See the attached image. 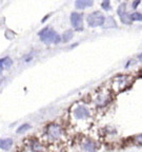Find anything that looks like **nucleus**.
I'll return each mask as SVG.
<instances>
[{
  "label": "nucleus",
  "mask_w": 142,
  "mask_h": 152,
  "mask_svg": "<svg viewBox=\"0 0 142 152\" xmlns=\"http://www.w3.org/2000/svg\"><path fill=\"white\" fill-rule=\"evenodd\" d=\"M13 146L12 138H0V149L9 150Z\"/></svg>",
  "instance_id": "7"
},
{
  "label": "nucleus",
  "mask_w": 142,
  "mask_h": 152,
  "mask_svg": "<svg viewBox=\"0 0 142 152\" xmlns=\"http://www.w3.org/2000/svg\"><path fill=\"white\" fill-rule=\"evenodd\" d=\"M83 148L88 152H95V150H96V146H95V144L92 142L85 143V144L83 145Z\"/></svg>",
  "instance_id": "9"
},
{
  "label": "nucleus",
  "mask_w": 142,
  "mask_h": 152,
  "mask_svg": "<svg viewBox=\"0 0 142 152\" xmlns=\"http://www.w3.org/2000/svg\"><path fill=\"white\" fill-rule=\"evenodd\" d=\"M71 22L72 25L75 28V30L77 31H81L82 30V15L79 14V13H72L71 15Z\"/></svg>",
  "instance_id": "5"
},
{
  "label": "nucleus",
  "mask_w": 142,
  "mask_h": 152,
  "mask_svg": "<svg viewBox=\"0 0 142 152\" xmlns=\"http://www.w3.org/2000/svg\"><path fill=\"white\" fill-rule=\"evenodd\" d=\"M125 6L126 5L123 3V4H121L119 6V9H118V15H119L120 19H121V21H122V23H124V24H131L132 23V19H131V15L130 14H127L126 11H125Z\"/></svg>",
  "instance_id": "6"
},
{
  "label": "nucleus",
  "mask_w": 142,
  "mask_h": 152,
  "mask_svg": "<svg viewBox=\"0 0 142 152\" xmlns=\"http://www.w3.org/2000/svg\"><path fill=\"white\" fill-rule=\"evenodd\" d=\"M92 5L93 1H88V0H78L75 2V6L77 9H80V10L87 8V6H92Z\"/></svg>",
  "instance_id": "8"
},
{
  "label": "nucleus",
  "mask_w": 142,
  "mask_h": 152,
  "mask_svg": "<svg viewBox=\"0 0 142 152\" xmlns=\"http://www.w3.org/2000/svg\"><path fill=\"white\" fill-rule=\"evenodd\" d=\"M138 59H139L140 61H142V53H140L139 55H138Z\"/></svg>",
  "instance_id": "17"
},
{
  "label": "nucleus",
  "mask_w": 142,
  "mask_h": 152,
  "mask_svg": "<svg viewBox=\"0 0 142 152\" xmlns=\"http://www.w3.org/2000/svg\"><path fill=\"white\" fill-rule=\"evenodd\" d=\"M31 128V126L29 124H24L22 125V126H20L19 128L17 129V133H22V132L26 131V130H29Z\"/></svg>",
  "instance_id": "12"
},
{
  "label": "nucleus",
  "mask_w": 142,
  "mask_h": 152,
  "mask_svg": "<svg viewBox=\"0 0 142 152\" xmlns=\"http://www.w3.org/2000/svg\"><path fill=\"white\" fill-rule=\"evenodd\" d=\"M101 6H102L103 9H104L105 11H108L111 10V3L108 0H105V1H103L102 3H101Z\"/></svg>",
  "instance_id": "13"
},
{
  "label": "nucleus",
  "mask_w": 142,
  "mask_h": 152,
  "mask_svg": "<svg viewBox=\"0 0 142 152\" xmlns=\"http://www.w3.org/2000/svg\"><path fill=\"white\" fill-rule=\"evenodd\" d=\"M139 3H140V1H136V2H134V3H133V8L136 9V6H137Z\"/></svg>",
  "instance_id": "16"
},
{
  "label": "nucleus",
  "mask_w": 142,
  "mask_h": 152,
  "mask_svg": "<svg viewBox=\"0 0 142 152\" xmlns=\"http://www.w3.org/2000/svg\"><path fill=\"white\" fill-rule=\"evenodd\" d=\"M39 35H40V38H41V40L46 43H50V42L58 43L60 42V39H61L60 36L56 33L55 31L51 30V29L49 28H45L44 30L39 32Z\"/></svg>",
  "instance_id": "1"
},
{
  "label": "nucleus",
  "mask_w": 142,
  "mask_h": 152,
  "mask_svg": "<svg viewBox=\"0 0 142 152\" xmlns=\"http://www.w3.org/2000/svg\"><path fill=\"white\" fill-rule=\"evenodd\" d=\"M73 36H74V34H73L72 31H66V32H64V34H63V36H62L63 41H64V42L70 41L73 38Z\"/></svg>",
  "instance_id": "11"
},
{
  "label": "nucleus",
  "mask_w": 142,
  "mask_h": 152,
  "mask_svg": "<svg viewBox=\"0 0 142 152\" xmlns=\"http://www.w3.org/2000/svg\"><path fill=\"white\" fill-rule=\"evenodd\" d=\"M73 114H74V117L77 119H85L90 116V111L84 106H78L74 109Z\"/></svg>",
  "instance_id": "4"
},
{
  "label": "nucleus",
  "mask_w": 142,
  "mask_h": 152,
  "mask_svg": "<svg viewBox=\"0 0 142 152\" xmlns=\"http://www.w3.org/2000/svg\"><path fill=\"white\" fill-rule=\"evenodd\" d=\"M140 73H141V74H142V69H141V71H140Z\"/></svg>",
  "instance_id": "18"
},
{
  "label": "nucleus",
  "mask_w": 142,
  "mask_h": 152,
  "mask_svg": "<svg viewBox=\"0 0 142 152\" xmlns=\"http://www.w3.org/2000/svg\"><path fill=\"white\" fill-rule=\"evenodd\" d=\"M45 135L47 136L49 141L57 142V141H60V138H61L63 135L62 129H61V127L58 126V125L52 124L47 127V131L46 133H45Z\"/></svg>",
  "instance_id": "2"
},
{
  "label": "nucleus",
  "mask_w": 142,
  "mask_h": 152,
  "mask_svg": "<svg viewBox=\"0 0 142 152\" xmlns=\"http://www.w3.org/2000/svg\"><path fill=\"white\" fill-rule=\"evenodd\" d=\"M136 141H137V142H139L140 144H142V134L141 135H138V136L136 137Z\"/></svg>",
  "instance_id": "15"
},
{
  "label": "nucleus",
  "mask_w": 142,
  "mask_h": 152,
  "mask_svg": "<svg viewBox=\"0 0 142 152\" xmlns=\"http://www.w3.org/2000/svg\"><path fill=\"white\" fill-rule=\"evenodd\" d=\"M4 60H5L4 58L0 59V70H2L3 67H4Z\"/></svg>",
  "instance_id": "14"
},
{
  "label": "nucleus",
  "mask_w": 142,
  "mask_h": 152,
  "mask_svg": "<svg viewBox=\"0 0 142 152\" xmlns=\"http://www.w3.org/2000/svg\"><path fill=\"white\" fill-rule=\"evenodd\" d=\"M105 22V17L103 16L102 13L98 12H93L92 14L87 16V23L90 27L95 28V27H100V25H103Z\"/></svg>",
  "instance_id": "3"
},
{
  "label": "nucleus",
  "mask_w": 142,
  "mask_h": 152,
  "mask_svg": "<svg viewBox=\"0 0 142 152\" xmlns=\"http://www.w3.org/2000/svg\"><path fill=\"white\" fill-rule=\"evenodd\" d=\"M131 19L132 21H142V14L139 12H134L131 14Z\"/></svg>",
  "instance_id": "10"
}]
</instances>
